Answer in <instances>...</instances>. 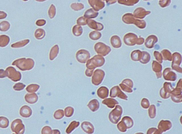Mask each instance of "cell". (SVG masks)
Instances as JSON below:
<instances>
[{"mask_svg":"<svg viewBox=\"0 0 182 134\" xmlns=\"http://www.w3.org/2000/svg\"><path fill=\"white\" fill-rule=\"evenodd\" d=\"M88 2L95 10L98 11L103 8L105 6L103 1H89Z\"/></svg>","mask_w":182,"mask_h":134,"instance_id":"cell-10","label":"cell"},{"mask_svg":"<svg viewBox=\"0 0 182 134\" xmlns=\"http://www.w3.org/2000/svg\"><path fill=\"white\" fill-rule=\"evenodd\" d=\"M105 62V59L102 56L95 55L87 61L86 67L87 69L94 70L97 67L102 66Z\"/></svg>","mask_w":182,"mask_h":134,"instance_id":"cell-2","label":"cell"},{"mask_svg":"<svg viewBox=\"0 0 182 134\" xmlns=\"http://www.w3.org/2000/svg\"><path fill=\"white\" fill-rule=\"evenodd\" d=\"M25 85L22 83L15 84L13 87L14 90L16 91H20L23 90L25 87Z\"/></svg>","mask_w":182,"mask_h":134,"instance_id":"cell-27","label":"cell"},{"mask_svg":"<svg viewBox=\"0 0 182 134\" xmlns=\"http://www.w3.org/2000/svg\"><path fill=\"white\" fill-rule=\"evenodd\" d=\"M12 65H15L22 71H26L32 69L34 68L35 63L32 59L24 58L16 60Z\"/></svg>","mask_w":182,"mask_h":134,"instance_id":"cell-1","label":"cell"},{"mask_svg":"<svg viewBox=\"0 0 182 134\" xmlns=\"http://www.w3.org/2000/svg\"><path fill=\"white\" fill-rule=\"evenodd\" d=\"M5 71L7 76L13 82H17L21 80V73L17 71L13 67H8Z\"/></svg>","mask_w":182,"mask_h":134,"instance_id":"cell-4","label":"cell"},{"mask_svg":"<svg viewBox=\"0 0 182 134\" xmlns=\"http://www.w3.org/2000/svg\"><path fill=\"white\" fill-rule=\"evenodd\" d=\"M40 88V86L36 84H30L26 87V91L29 93H34L36 92Z\"/></svg>","mask_w":182,"mask_h":134,"instance_id":"cell-17","label":"cell"},{"mask_svg":"<svg viewBox=\"0 0 182 134\" xmlns=\"http://www.w3.org/2000/svg\"><path fill=\"white\" fill-rule=\"evenodd\" d=\"M14 134V133H13V134Z\"/></svg>","mask_w":182,"mask_h":134,"instance_id":"cell-32","label":"cell"},{"mask_svg":"<svg viewBox=\"0 0 182 134\" xmlns=\"http://www.w3.org/2000/svg\"><path fill=\"white\" fill-rule=\"evenodd\" d=\"M99 13L96 12L93 9H88L85 12L84 17L88 19L90 18H96L98 15Z\"/></svg>","mask_w":182,"mask_h":134,"instance_id":"cell-15","label":"cell"},{"mask_svg":"<svg viewBox=\"0 0 182 134\" xmlns=\"http://www.w3.org/2000/svg\"><path fill=\"white\" fill-rule=\"evenodd\" d=\"M90 38L91 39L96 40L99 39L102 37V34L97 31H93L90 33L89 35Z\"/></svg>","mask_w":182,"mask_h":134,"instance_id":"cell-21","label":"cell"},{"mask_svg":"<svg viewBox=\"0 0 182 134\" xmlns=\"http://www.w3.org/2000/svg\"><path fill=\"white\" fill-rule=\"evenodd\" d=\"M64 112L63 110H58L54 113V117L56 119H60L64 116Z\"/></svg>","mask_w":182,"mask_h":134,"instance_id":"cell-22","label":"cell"},{"mask_svg":"<svg viewBox=\"0 0 182 134\" xmlns=\"http://www.w3.org/2000/svg\"><path fill=\"white\" fill-rule=\"evenodd\" d=\"M82 129L88 133H93L94 131V127L91 123L88 122H84L82 124Z\"/></svg>","mask_w":182,"mask_h":134,"instance_id":"cell-12","label":"cell"},{"mask_svg":"<svg viewBox=\"0 0 182 134\" xmlns=\"http://www.w3.org/2000/svg\"><path fill=\"white\" fill-rule=\"evenodd\" d=\"M59 51V47L58 45H55L52 47L50 52L49 56L50 60H54L58 55Z\"/></svg>","mask_w":182,"mask_h":134,"instance_id":"cell-16","label":"cell"},{"mask_svg":"<svg viewBox=\"0 0 182 134\" xmlns=\"http://www.w3.org/2000/svg\"><path fill=\"white\" fill-rule=\"evenodd\" d=\"M79 125V122L74 121L71 123L70 125L67 129V132L68 133H70L72 130H73L75 128L77 127Z\"/></svg>","mask_w":182,"mask_h":134,"instance_id":"cell-24","label":"cell"},{"mask_svg":"<svg viewBox=\"0 0 182 134\" xmlns=\"http://www.w3.org/2000/svg\"><path fill=\"white\" fill-rule=\"evenodd\" d=\"M11 128L12 132L16 134H24L25 127L21 119H17L12 121Z\"/></svg>","mask_w":182,"mask_h":134,"instance_id":"cell-3","label":"cell"},{"mask_svg":"<svg viewBox=\"0 0 182 134\" xmlns=\"http://www.w3.org/2000/svg\"><path fill=\"white\" fill-rule=\"evenodd\" d=\"M56 14V8L53 4L51 5L49 10V15L50 18H53Z\"/></svg>","mask_w":182,"mask_h":134,"instance_id":"cell-26","label":"cell"},{"mask_svg":"<svg viewBox=\"0 0 182 134\" xmlns=\"http://www.w3.org/2000/svg\"><path fill=\"white\" fill-rule=\"evenodd\" d=\"M108 90L105 87H102L98 89L97 95L101 99H104L108 96Z\"/></svg>","mask_w":182,"mask_h":134,"instance_id":"cell-14","label":"cell"},{"mask_svg":"<svg viewBox=\"0 0 182 134\" xmlns=\"http://www.w3.org/2000/svg\"><path fill=\"white\" fill-rule=\"evenodd\" d=\"M20 114L23 117L29 118L32 116V110L29 106L25 105L22 107L20 109Z\"/></svg>","mask_w":182,"mask_h":134,"instance_id":"cell-8","label":"cell"},{"mask_svg":"<svg viewBox=\"0 0 182 134\" xmlns=\"http://www.w3.org/2000/svg\"><path fill=\"white\" fill-rule=\"evenodd\" d=\"M72 31L75 36H80L83 33V29L80 26L76 25L73 27Z\"/></svg>","mask_w":182,"mask_h":134,"instance_id":"cell-19","label":"cell"},{"mask_svg":"<svg viewBox=\"0 0 182 134\" xmlns=\"http://www.w3.org/2000/svg\"><path fill=\"white\" fill-rule=\"evenodd\" d=\"M91 57L88 51L85 50H80L76 54V57L78 61L81 63H85Z\"/></svg>","mask_w":182,"mask_h":134,"instance_id":"cell-7","label":"cell"},{"mask_svg":"<svg viewBox=\"0 0 182 134\" xmlns=\"http://www.w3.org/2000/svg\"><path fill=\"white\" fill-rule=\"evenodd\" d=\"M65 112L66 117H71L73 114L74 109L72 107H68L65 109Z\"/></svg>","mask_w":182,"mask_h":134,"instance_id":"cell-25","label":"cell"},{"mask_svg":"<svg viewBox=\"0 0 182 134\" xmlns=\"http://www.w3.org/2000/svg\"><path fill=\"white\" fill-rule=\"evenodd\" d=\"M9 120L7 118L4 117H0V128H6L8 127Z\"/></svg>","mask_w":182,"mask_h":134,"instance_id":"cell-18","label":"cell"},{"mask_svg":"<svg viewBox=\"0 0 182 134\" xmlns=\"http://www.w3.org/2000/svg\"><path fill=\"white\" fill-rule=\"evenodd\" d=\"M94 70L87 69L85 71V75L89 77H91L93 75Z\"/></svg>","mask_w":182,"mask_h":134,"instance_id":"cell-29","label":"cell"},{"mask_svg":"<svg viewBox=\"0 0 182 134\" xmlns=\"http://www.w3.org/2000/svg\"><path fill=\"white\" fill-rule=\"evenodd\" d=\"M99 103L97 99H94L89 103L88 107L92 111L94 112L98 110L99 108Z\"/></svg>","mask_w":182,"mask_h":134,"instance_id":"cell-13","label":"cell"},{"mask_svg":"<svg viewBox=\"0 0 182 134\" xmlns=\"http://www.w3.org/2000/svg\"><path fill=\"white\" fill-rule=\"evenodd\" d=\"M84 5L80 3H74L71 5V8L76 11L82 10L84 8Z\"/></svg>","mask_w":182,"mask_h":134,"instance_id":"cell-23","label":"cell"},{"mask_svg":"<svg viewBox=\"0 0 182 134\" xmlns=\"http://www.w3.org/2000/svg\"><path fill=\"white\" fill-rule=\"evenodd\" d=\"M104 76L105 73L103 70L100 69L96 70L92 78V82L95 85H99L103 80Z\"/></svg>","mask_w":182,"mask_h":134,"instance_id":"cell-6","label":"cell"},{"mask_svg":"<svg viewBox=\"0 0 182 134\" xmlns=\"http://www.w3.org/2000/svg\"><path fill=\"white\" fill-rule=\"evenodd\" d=\"M6 77H7L6 71L3 70H0V78H4Z\"/></svg>","mask_w":182,"mask_h":134,"instance_id":"cell-31","label":"cell"},{"mask_svg":"<svg viewBox=\"0 0 182 134\" xmlns=\"http://www.w3.org/2000/svg\"><path fill=\"white\" fill-rule=\"evenodd\" d=\"M35 37L38 39H42L45 35V32L44 30L41 29H37L35 32Z\"/></svg>","mask_w":182,"mask_h":134,"instance_id":"cell-20","label":"cell"},{"mask_svg":"<svg viewBox=\"0 0 182 134\" xmlns=\"http://www.w3.org/2000/svg\"><path fill=\"white\" fill-rule=\"evenodd\" d=\"M46 21L45 20H39L36 21V24L37 26H42L46 24Z\"/></svg>","mask_w":182,"mask_h":134,"instance_id":"cell-30","label":"cell"},{"mask_svg":"<svg viewBox=\"0 0 182 134\" xmlns=\"http://www.w3.org/2000/svg\"><path fill=\"white\" fill-rule=\"evenodd\" d=\"M94 49L98 54L103 56L106 55L111 51L109 47L100 42L96 44Z\"/></svg>","mask_w":182,"mask_h":134,"instance_id":"cell-5","label":"cell"},{"mask_svg":"<svg viewBox=\"0 0 182 134\" xmlns=\"http://www.w3.org/2000/svg\"><path fill=\"white\" fill-rule=\"evenodd\" d=\"M87 24L91 28L97 30H102L104 28L103 26L100 23L96 22L94 20L88 19Z\"/></svg>","mask_w":182,"mask_h":134,"instance_id":"cell-9","label":"cell"},{"mask_svg":"<svg viewBox=\"0 0 182 134\" xmlns=\"http://www.w3.org/2000/svg\"><path fill=\"white\" fill-rule=\"evenodd\" d=\"M38 96L35 93H31L26 95L25 97V100L29 104H34L38 100Z\"/></svg>","mask_w":182,"mask_h":134,"instance_id":"cell-11","label":"cell"},{"mask_svg":"<svg viewBox=\"0 0 182 134\" xmlns=\"http://www.w3.org/2000/svg\"><path fill=\"white\" fill-rule=\"evenodd\" d=\"M87 20H88V19L85 18V17H80L77 19V23L79 25H86L87 24Z\"/></svg>","mask_w":182,"mask_h":134,"instance_id":"cell-28","label":"cell"}]
</instances>
